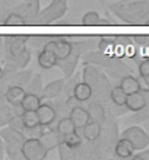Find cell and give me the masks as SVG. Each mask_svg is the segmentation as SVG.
I'll return each instance as SVG.
<instances>
[{"label":"cell","instance_id":"obj_1","mask_svg":"<svg viewBox=\"0 0 149 160\" xmlns=\"http://www.w3.org/2000/svg\"><path fill=\"white\" fill-rule=\"evenodd\" d=\"M69 9L67 0H51L50 4L41 9L34 19L35 25H51L66 15Z\"/></svg>","mask_w":149,"mask_h":160},{"label":"cell","instance_id":"obj_2","mask_svg":"<svg viewBox=\"0 0 149 160\" xmlns=\"http://www.w3.org/2000/svg\"><path fill=\"white\" fill-rule=\"evenodd\" d=\"M82 58L85 63H91L94 66H101L111 70H121V72L126 70V66L119 58L108 55L105 51H88L82 55Z\"/></svg>","mask_w":149,"mask_h":160},{"label":"cell","instance_id":"obj_3","mask_svg":"<svg viewBox=\"0 0 149 160\" xmlns=\"http://www.w3.org/2000/svg\"><path fill=\"white\" fill-rule=\"evenodd\" d=\"M119 137L129 140V141L132 143V146L135 147L136 152L143 150V148H146L149 146V134L143 130V128H141L139 125L127 127V128H126V130H124Z\"/></svg>","mask_w":149,"mask_h":160},{"label":"cell","instance_id":"obj_4","mask_svg":"<svg viewBox=\"0 0 149 160\" xmlns=\"http://www.w3.org/2000/svg\"><path fill=\"white\" fill-rule=\"evenodd\" d=\"M82 54H83V45H82V44H73L72 52H70L66 58L57 60V67H60V70L63 72L64 79H69V77L75 73Z\"/></svg>","mask_w":149,"mask_h":160},{"label":"cell","instance_id":"obj_5","mask_svg":"<svg viewBox=\"0 0 149 160\" xmlns=\"http://www.w3.org/2000/svg\"><path fill=\"white\" fill-rule=\"evenodd\" d=\"M22 156L24 160H43L48 156V150L40 138H25L22 143Z\"/></svg>","mask_w":149,"mask_h":160},{"label":"cell","instance_id":"obj_6","mask_svg":"<svg viewBox=\"0 0 149 160\" xmlns=\"http://www.w3.org/2000/svg\"><path fill=\"white\" fill-rule=\"evenodd\" d=\"M44 48H48L56 54L57 60L66 58L73 50V44L69 39H66L64 37H53L51 39H48V42L44 45Z\"/></svg>","mask_w":149,"mask_h":160},{"label":"cell","instance_id":"obj_7","mask_svg":"<svg viewBox=\"0 0 149 160\" xmlns=\"http://www.w3.org/2000/svg\"><path fill=\"white\" fill-rule=\"evenodd\" d=\"M28 44V37H4V51L9 60H15L22 51L25 50Z\"/></svg>","mask_w":149,"mask_h":160},{"label":"cell","instance_id":"obj_8","mask_svg":"<svg viewBox=\"0 0 149 160\" xmlns=\"http://www.w3.org/2000/svg\"><path fill=\"white\" fill-rule=\"evenodd\" d=\"M40 10H41L40 0H22V3L15 8V12L22 15L25 22L29 25H34V19L37 18Z\"/></svg>","mask_w":149,"mask_h":160},{"label":"cell","instance_id":"obj_9","mask_svg":"<svg viewBox=\"0 0 149 160\" xmlns=\"http://www.w3.org/2000/svg\"><path fill=\"white\" fill-rule=\"evenodd\" d=\"M37 117H38L40 124L45 128H50L53 124L57 119V112H56V108L53 106L51 102H44L37 108Z\"/></svg>","mask_w":149,"mask_h":160},{"label":"cell","instance_id":"obj_10","mask_svg":"<svg viewBox=\"0 0 149 160\" xmlns=\"http://www.w3.org/2000/svg\"><path fill=\"white\" fill-rule=\"evenodd\" d=\"M79 131H81V134H82V137H83L85 141L94 144L95 141L99 138V135H101V132H102V124L98 121L91 119V121L86 122Z\"/></svg>","mask_w":149,"mask_h":160},{"label":"cell","instance_id":"obj_11","mask_svg":"<svg viewBox=\"0 0 149 160\" xmlns=\"http://www.w3.org/2000/svg\"><path fill=\"white\" fill-rule=\"evenodd\" d=\"M40 140H41V143H43L44 147L47 148L48 152H51V150H54L60 143H63V134H60L56 128L51 130V127H50V128H45V130H44V132H43V135L40 137Z\"/></svg>","mask_w":149,"mask_h":160},{"label":"cell","instance_id":"obj_12","mask_svg":"<svg viewBox=\"0 0 149 160\" xmlns=\"http://www.w3.org/2000/svg\"><path fill=\"white\" fill-rule=\"evenodd\" d=\"M67 117L72 119V122L75 124V127H76L77 130H81L86 122L91 121V115H89V112H88V109L83 108V106H81V105L73 106L72 109L69 111Z\"/></svg>","mask_w":149,"mask_h":160},{"label":"cell","instance_id":"obj_13","mask_svg":"<svg viewBox=\"0 0 149 160\" xmlns=\"http://www.w3.org/2000/svg\"><path fill=\"white\" fill-rule=\"evenodd\" d=\"M113 150H114V156L119 159H132V156L136 152L132 143L126 138H121V137L117 138V141L113 146Z\"/></svg>","mask_w":149,"mask_h":160},{"label":"cell","instance_id":"obj_14","mask_svg":"<svg viewBox=\"0 0 149 160\" xmlns=\"http://www.w3.org/2000/svg\"><path fill=\"white\" fill-rule=\"evenodd\" d=\"M64 82L66 79H57V80H53L50 82L48 84H45L43 89V96L41 99L43 101H51V99H56V98H59L63 92V86H64Z\"/></svg>","mask_w":149,"mask_h":160},{"label":"cell","instance_id":"obj_15","mask_svg":"<svg viewBox=\"0 0 149 160\" xmlns=\"http://www.w3.org/2000/svg\"><path fill=\"white\" fill-rule=\"evenodd\" d=\"M25 88H22V86H18V84H9L6 90H4V99L10 105H19L25 96Z\"/></svg>","mask_w":149,"mask_h":160},{"label":"cell","instance_id":"obj_16","mask_svg":"<svg viewBox=\"0 0 149 160\" xmlns=\"http://www.w3.org/2000/svg\"><path fill=\"white\" fill-rule=\"evenodd\" d=\"M146 103H148V102H146L142 90H137V92H135V93L127 95L124 106H126V109L130 111V112H137V111H141Z\"/></svg>","mask_w":149,"mask_h":160},{"label":"cell","instance_id":"obj_17","mask_svg":"<svg viewBox=\"0 0 149 160\" xmlns=\"http://www.w3.org/2000/svg\"><path fill=\"white\" fill-rule=\"evenodd\" d=\"M37 63L41 68L44 70H50V68L57 66V57L51 50L48 48H43L41 51H38L37 54Z\"/></svg>","mask_w":149,"mask_h":160},{"label":"cell","instance_id":"obj_18","mask_svg":"<svg viewBox=\"0 0 149 160\" xmlns=\"http://www.w3.org/2000/svg\"><path fill=\"white\" fill-rule=\"evenodd\" d=\"M0 137L3 138L4 143H15V144H21V146L26 138L25 135H24V132L13 130V128H10L8 125L0 128Z\"/></svg>","mask_w":149,"mask_h":160},{"label":"cell","instance_id":"obj_19","mask_svg":"<svg viewBox=\"0 0 149 160\" xmlns=\"http://www.w3.org/2000/svg\"><path fill=\"white\" fill-rule=\"evenodd\" d=\"M92 86H89L85 82H79V83L75 86V90H73V98L77 99V101L83 103V102H89L92 99Z\"/></svg>","mask_w":149,"mask_h":160},{"label":"cell","instance_id":"obj_20","mask_svg":"<svg viewBox=\"0 0 149 160\" xmlns=\"http://www.w3.org/2000/svg\"><path fill=\"white\" fill-rule=\"evenodd\" d=\"M119 86L123 89L127 95L135 93V92H137V90H141V89H142L139 79H137V77H135V76H132V74H124V76L120 77Z\"/></svg>","mask_w":149,"mask_h":160},{"label":"cell","instance_id":"obj_21","mask_svg":"<svg viewBox=\"0 0 149 160\" xmlns=\"http://www.w3.org/2000/svg\"><path fill=\"white\" fill-rule=\"evenodd\" d=\"M99 70L95 67L94 64L91 63H85V67L82 70V82L88 83L89 86H92V89L95 88V84L98 83V79H99Z\"/></svg>","mask_w":149,"mask_h":160},{"label":"cell","instance_id":"obj_22","mask_svg":"<svg viewBox=\"0 0 149 160\" xmlns=\"http://www.w3.org/2000/svg\"><path fill=\"white\" fill-rule=\"evenodd\" d=\"M34 73L31 72V70H26V68H19L16 72L12 74V77L9 79V83L10 84H18V86H22V88H25L26 84L29 83L31 77H32Z\"/></svg>","mask_w":149,"mask_h":160},{"label":"cell","instance_id":"obj_23","mask_svg":"<svg viewBox=\"0 0 149 160\" xmlns=\"http://www.w3.org/2000/svg\"><path fill=\"white\" fill-rule=\"evenodd\" d=\"M88 112L91 115V119L98 122H105V106L98 101H92L88 106Z\"/></svg>","mask_w":149,"mask_h":160},{"label":"cell","instance_id":"obj_24","mask_svg":"<svg viewBox=\"0 0 149 160\" xmlns=\"http://www.w3.org/2000/svg\"><path fill=\"white\" fill-rule=\"evenodd\" d=\"M43 89H44L43 77L40 76V74H32L29 83L25 86L26 93H32V95H37L40 98L43 96Z\"/></svg>","mask_w":149,"mask_h":160},{"label":"cell","instance_id":"obj_25","mask_svg":"<svg viewBox=\"0 0 149 160\" xmlns=\"http://www.w3.org/2000/svg\"><path fill=\"white\" fill-rule=\"evenodd\" d=\"M81 23L82 25H86V26H94V25H107L108 22H107V19H102L98 12L91 10V12H86L85 15L82 16Z\"/></svg>","mask_w":149,"mask_h":160},{"label":"cell","instance_id":"obj_26","mask_svg":"<svg viewBox=\"0 0 149 160\" xmlns=\"http://www.w3.org/2000/svg\"><path fill=\"white\" fill-rule=\"evenodd\" d=\"M43 103V99L37 95H32V93H25V96L21 102V106L24 108V111H37L40 105Z\"/></svg>","mask_w":149,"mask_h":160},{"label":"cell","instance_id":"obj_27","mask_svg":"<svg viewBox=\"0 0 149 160\" xmlns=\"http://www.w3.org/2000/svg\"><path fill=\"white\" fill-rule=\"evenodd\" d=\"M126 98H127V93L124 92L119 84L111 88V90H110V102L113 103V105L124 106V103H126Z\"/></svg>","mask_w":149,"mask_h":160},{"label":"cell","instance_id":"obj_28","mask_svg":"<svg viewBox=\"0 0 149 160\" xmlns=\"http://www.w3.org/2000/svg\"><path fill=\"white\" fill-rule=\"evenodd\" d=\"M63 143H66L69 147H72V148H77V147H81V144L83 143V137H82L79 130L70 131V132L63 135Z\"/></svg>","mask_w":149,"mask_h":160},{"label":"cell","instance_id":"obj_29","mask_svg":"<svg viewBox=\"0 0 149 160\" xmlns=\"http://www.w3.org/2000/svg\"><path fill=\"white\" fill-rule=\"evenodd\" d=\"M4 154L12 160H22V146L15 143H4Z\"/></svg>","mask_w":149,"mask_h":160},{"label":"cell","instance_id":"obj_30","mask_svg":"<svg viewBox=\"0 0 149 160\" xmlns=\"http://www.w3.org/2000/svg\"><path fill=\"white\" fill-rule=\"evenodd\" d=\"M15 112H13V106L8 102H3L0 103V128L4 125H8L9 119L12 118Z\"/></svg>","mask_w":149,"mask_h":160},{"label":"cell","instance_id":"obj_31","mask_svg":"<svg viewBox=\"0 0 149 160\" xmlns=\"http://www.w3.org/2000/svg\"><path fill=\"white\" fill-rule=\"evenodd\" d=\"M53 37H44V35H35V37H28V48H34L35 51H41L44 45L51 39Z\"/></svg>","mask_w":149,"mask_h":160},{"label":"cell","instance_id":"obj_32","mask_svg":"<svg viewBox=\"0 0 149 160\" xmlns=\"http://www.w3.org/2000/svg\"><path fill=\"white\" fill-rule=\"evenodd\" d=\"M57 153H59L60 160H73L76 159V148L69 147L66 143H60L57 146Z\"/></svg>","mask_w":149,"mask_h":160},{"label":"cell","instance_id":"obj_33","mask_svg":"<svg viewBox=\"0 0 149 160\" xmlns=\"http://www.w3.org/2000/svg\"><path fill=\"white\" fill-rule=\"evenodd\" d=\"M56 130L59 131L60 134H67V132H70V131H75L77 130L76 127H75V124L72 122V119L69 118V117H61V118L57 121V125H56Z\"/></svg>","mask_w":149,"mask_h":160},{"label":"cell","instance_id":"obj_34","mask_svg":"<svg viewBox=\"0 0 149 160\" xmlns=\"http://www.w3.org/2000/svg\"><path fill=\"white\" fill-rule=\"evenodd\" d=\"M148 119H149V103H146L141 111L133 112V115L127 119V124H141V122L148 121Z\"/></svg>","mask_w":149,"mask_h":160},{"label":"cell","instance_id":"obj_35","mask_svg":"<svg viewBox=\"0 0 149 160\" xmlns=\"http://www.w3.org/2000/svg\"><path fill=\"white\" fill-rule=\"evenodd\" d=\"M3 23L4 25H8V26H19V25H25L26 22H25V19H24L22 15H19L18 12L13 10V12L8 13V15L4 16Z\"/></svg>","mask_w":149,"mask_h":160},{"label":"cell","instance_id":"obj_36","mask_svg":"<svg viewBox=\"0 0 149 160\" xmlns=\"http://www.w3.org/2000/svg\"><path fill=\"white\" fill-rule=\"evenodd\" d=\"M45 127H43L41 124H37V125H32V127H25L24 128V135L26 138H40L43 135Z\"/></svg>","mask_w":149,"mask_h":160},{"label":"cell","instance_id":"obj_37","mask_svg":"<svg viewBox=\"0 0 149 160\" xmlns=\"http://www.w3.org/2000/svg\"><path fill=\"white\" fill-rule=\"evenodd\" d=\"M29 60H31V48L26 47L25 50L22 51L15 60H12V61L16 64L18 68H25L26 66H28V63H29Z\"/></svg>","mask_w":149,"mask_h":160},{"label":"cell","instance_id":"obj_38","mask_svg":"<svg viewBox=\"0 0 149 160\" xmlns=\"http://www.w3.org/2000/svg\"><path fill=\"white\" fill-rule=\"evenodd\" d=\"M22 119H24L25 127H32V125L40 124L38 117H37V112H35V111H24V112H22Z\"/></svg>","mask_w":149,"mask_h":160},{"label":"cell","instance_id":"obj_39","mask_svg":"<svg viewBox=\"0 0 149 160\" xmlns=\"http://www.w3.org/2000/svg\"><path fill=\"white\" fill-rule=\"evenodd\" d=\"M8 127H10V128H13V130L16 131H21V132H24V128H25V124H24V119H22V115H18L15 114L12 117V118L9 119L8 122Z\"/></svg>","mask_w":149,"mask_h":160},{"label":"cell","instance_id":"obj_40","mask_svg":"<svg viewBox=\"0 0 149 160\" xmlns=\"http://www.w3.org/2000/svg\"><path fill=\"white\" fill-rule=\"evenodd\" d=\"M137 70H139V74H141V76H149V57L145 60H142L141 63H139Z\"/></svg>","mask_w":149,"mask_h":160},{"label":"cell","instance_id":"obj_41","mask_svg":"<svg viewBox=\"0 0 149 160\" xmlns=\"http://www.w3.org/2000/svg\"><path fill=\"white\" fill-rule=\"evenodd\" d=\"M132 39L142 47H149V35H135Z\"/></svg>","mask_w":149,"mask_h":160},{"label":"cell","instance_id":"obj_42","mask_svg":"<svg viewBox=\"0 0 149 160\" xmlns=\"http://www.w3.org/2000/svg\"><path fill=\"white\" fill-rule=\"evenodd\" d=\"M132 159H141V160H149V148H143V150H139L137 154H133Z\"/></svg>","mask_w":149,"mask_h":160},{"label":"cell","instance_id":"obj_43","mask_svg":"<svg viewBox=\"0 0 149 160\" xmlns=\"http://www.w3.org/2000/svg\"><path fill=\"white\" fill-rule=\"evenodd\" d=\"M139 82H141V86H142V88L149 89V76H141Z\"/></svg>","mask_w":149,"mask_h":160},{"label":"cell","instance_id":"obj_44","mask_svg":"<svg viewBox=\"0 0 149 160\" xmlns=\"http://www.w3.org/2000/svg\"><path fill=\"white\" fill-rule=\"evenodd\" d=\"M4 157V141H3V138L0 137V160Z\"/></svg>","mask_w":149,"mask_h":160},{"label":"cell","instance_id":"obj_45","mask_svg":"<svg viewBox=\"0 0 149 160\" xmlns=\"http://www.w3.org/2000/svg\"><path fill=\"white\" fill-rule=\"evenodd\" d=\"M2 77H3V67L0 66V80H2Z\"/></svg>","mask_w":149,"mask_h":160},{"label":"cell","instance_id":"obj_46","mask_svg":"<svg viewBox=\"0 0 149 160\" xmlns=\"http://www.w3.org/2000/svg\"><path fill=\"white\" fill-rule=\"evenodd\" d=\"M120 2H123V3H126V2H136V0H120Z\"/></svg>","mask_w":149,"mask_h":160},{"label":"cell","instance_id":"obj_47","mask_svg":"<svg viewBox=\"0 0 149 160\" xmlns=\"http://www.w3.org/2000/svg\"><path fill=\"white\" fill-rule=\"evenodd\" d=\"M98 2H99V3H102V4L105 3V0H98Z\"/></svg>","mask_w":149,"mask_h":160}]
</instances>
